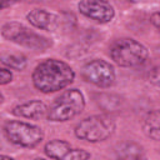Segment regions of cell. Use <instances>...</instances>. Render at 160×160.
<instances>
[{
	"instance_id": "cell-16",
	"label": "cell",
	"mask_w": 160,
	"mask_h": 160,
	"mask_svg": "<svg viewBox=\"0 0 160 160\" xmlns=\"http://www.w3.org/2000/svg\"><path fill=\"white\" fill-rule=\"evenodd\" d=\"M148 80L150 81V84L160 88V65H158L150 70V72L148 75Z\"/></svg>"
},
{
	"instance_id": "cell-3",
	"label": "cell",
	"mask_w": 160,
	"mask_h": 160,
	"mask_svg": "<svg viewBox=\"0 0 160 160\" xmlns=\"http://www.w3.org/2000/svg\"><path fill=\"white\" fill-rule=\"evenodd\" d=\"M109 54L114 62L122 68L142 65L149 56L148 49L131 38H122L114 41L109 49Z\"/></svg>"
},
{
	"instance_id": "cell-14",
	"label": "cell",
	"mask_w": 160,
	"mask_h": 160,
	"mask_svg": "<svg viewBox=\"0 0 160 160\" xmlns=\"http://www.w3.org/2000/svg\"><path fill=\"white\" fill-rule=\"evenodd\" d=\"M118 156L122 159H140L144 158L142 149L135 142H125L121 144L118 150Z\"/></svg>"
},
{
	"instance_id": "cell-18",
	"label": "cell",
	"mask_w": 160,
	"mask_h": 160,
	"mask_svg": "<svg viewBox=\"0 0 160 160\" xmlns=\"http://www.w3.org/2000/svg\"><path fill=\"white\" fill-rule=\"evenodd\" d=\"M150 20H151V22L160 30V12H159V11H158V12H154V14L151 15V19H150Z\"/></svg>"
},
{
	"instance_id": "cell-10",
	"label": "cell",
	"mask_w": 160,
	"mask_h": 160,
	"mask_svg": "<svg viewBox=\"0 0 160 160\" xmlns=\"http://www.w3.org/2000/svg\"><path fill=\"white\" fill-rule=\"evenodd\" d=\"M48 106L40 100H30L24 104H20L12 109V114L15 116L38 120L48 114Z\"/></svg>"
},
{
	"instance_id": "cell-19",
	"label": "cell",
	"mask_w": 160,
	"mask_h": 160,
	"mask_svg": "<svg viewBox=\"0 0 160 160\" xmlns=\"http://www.w3.org/2000/svg\"><path fill=\"white\" fill-rule=\"evenodd\" d=\"M18 1H21V0H1V9H5L6 6H10Z\"/></svg>"
},
{
	"instance_id": "cell-6",
	"label": "cell",
	"mask_w": 160,
	"mask_h": 160,
	"mask_svg": "<svg viewBox=\"0 0 160 160\" xmlns=\"http://www.w3.org/2000/svg\"><path fill=\"white\" fill-rule=\"evenodd\" d=\"M1 35L2 38L19 44L24 48L31 49V50H45L52 45V42L31 30H29L26 26L18 21H10L2 25L1 28Z\"/></svg>"
},
{
	"instance_id": "cell-9",
	"label": "cell",
	"mask_w": 160,
	"mask_h": 160,
	"mask_svg": "<svg viewBox=\"0 0 160 160\" xmlns=\"http://www.w3.org/2000/svg\"><path fill=\"white\" fill-rule=\"evenodd\" d=\"M28 21L41 30L46 31H55L61 22V18L54 12H50L45 9H34L26 15Z\"/></svg>"
},
{
	"instance_id": "cell-17",
	"label": "cell",
	"mask_w": 160,
	"mask_h": 160,
	"mask_svg": "<svg viewBox=\"0 0 160 160\" xmlns=\"http://www.w3.org/2000/svg\"><path fill=\"white\" fill-rule=\"evenodd\" d=\"M12 80V74L10 70L8 69H1L0 70V84L1 85H6Z\"/></svg>"
},
{
	"instance_id": "cell-12",
	"label": "cell",
	"mask_w": 160,
	"mask_h": 160,
	"mask_svg": "<svg viewBox=\"0 0 160 160\" xmlns=\"http://www.w3.org/2000/svg\"><path fill=\"white\" fill-rule=\"evenodd\" d=\"M71 146L69 142L64 141V140H59V139H54L50 140L49 142H46L45 148H44V152L48 158L51 159H65L66 155L70 152Z\"/></svg>"
},
{
	"instance_id": "cell-13",
	"label": "cell",
	"mask_w": 160,
	"mask_h": 160,
	"mask_svg": "<svg viewBox=\"0 0 160 160\" xmlns=\"http://www.w3.org/2000/svg\"><path fill=\"white\" fill-rule=\"evenodd\" d=\"M1 64L12 69L21 71L26 68V58L22 54H2L1 55Z\"/></svg>"
},
{
	"instance_id": "cell-11",
	"label": "cell",
	"mask_w": 160,
	"mask_h": 160,
	"mask_svg": "<svg viewBox=\"0 0 160 160\" xmlns=\"http://www.w3.org/2000/svg\"><path fill=\"white\" fill-rule=\"evenodd\" d=\"M142 130L148 138L160 141V110L149 111L144 116Z\"/></svg>"
},
{
	"instance_id": "cell-8",
	"label": "cell",
	"mask_w": 160,
	"mask_h": 160,
	"mask_svg": "<svg viewBox=\"0 0 160 160\" xmlns=\"http://www.w3.org/2000/svg\"><path fill=\"white\" fill-rule=\"evenodd\" d=\"M78 9L84 16L100 24L110 22L115 16L112 5L106 0H80Z\"/></svg>"
},
{
	"instance_id": "cell-7",
	"label": "cell",
	"mask_w": 160,
	"mask_h": 160,
	"mask_svg": "<svg viewBox=\"0 0 160 160\" xmlns=\"http://www.w3.org/2000/svg\"><path fill=\"white\" fill-rule=\"evenodd\" d=\"M81 76L85 81L98 88H110L115 81L114 66L101 59L88 61L81 69Z\"/></svg>"
},
{
	"instance_id": "cell-4",
	"label": "cell",
	"mask_w": 160,
	"mask_h": 160,
	"mask_svg": "<svg viewBox=\"0 0 160 160\" xmlns=\"http://www.w3.org/2000/svg\"><path fill=\"white\" fill-rule=\"evenodd\" d=\"M115 131L114 120L105 114L92 115L81 120L75 126V136L89 142H99L109 139Z\"/></svg>"
},
{
	"instance_id": "cell-2",
	"label": "cell",
	"mask_w": 160,
	"mask_h": 160,
	"mask_svg": "<svg viewBox=\"0 0 160 160\" xmlns=\"http://www.w3.org/2000/svg\"><path fill=\"white\" fill-rule=\"evenodd\" d=\"M85 108V98L78 89H69L58 96L48 109L49 121L62 122L78 116Z\"/></svg>"
},
{
	"instance_id": "cell-15",
	"label": "cell",
	"mask_w": 160,
	"mask_h": 160,
	"mask_svg": "<svg viewBox=\"0 0 160 160\" xmlns=\"http://www.w3.org/2000/svg\"><path fill=\"white\" fill-rule=\"evenodd\" d=\"M90 156H91L90 152L82 149H71L65 159L66 160H85V159H89Z\"/></svg>"
},
{
	"instance_id": "cell-1",
	"label": "cell",
	"mask_w": 160,
	"mask_h": 160,
	"mask_svg": "<svg viewBox=\"0 0 160 160\" xmlns=\"http://www.w3.org/2000/svg\"><path fill=\"white\" fill-rule=\"evenodd\" d=\"M31 79L39 91L49 94L69 86L75 79V72L65 61L46 59L34 69Z\"/></svg>"
},
{
	"instance_id": "cell-5",
	"label": "cell",
	"mask_w": 160,
	"mask_h": 160,
	"mask_svg": "<svg viewBox=\"0 0 160 160\" xmlns=\"http://www.w3.org/2000/svg\"><path fill=\"white\" fill-rule=\"evenodd\" d=\"M2 130L11 144L21 148H35L44 139V131L40 126L25 121L9 120L4 124Z\"/></svg>"
}]
</instances>
